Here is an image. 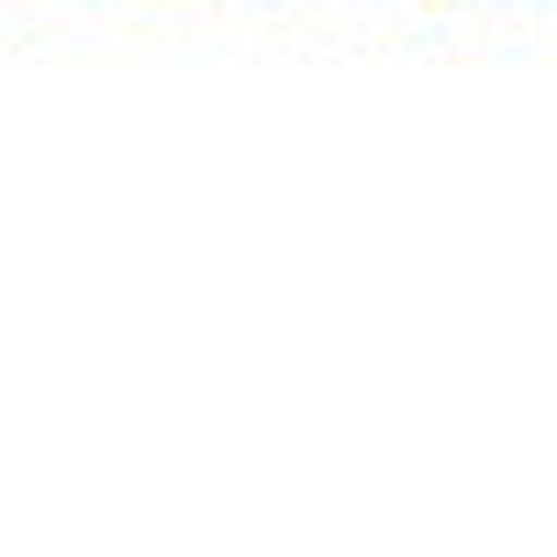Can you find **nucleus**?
Instances as JSON below:
<instances>
[]
</instances>
